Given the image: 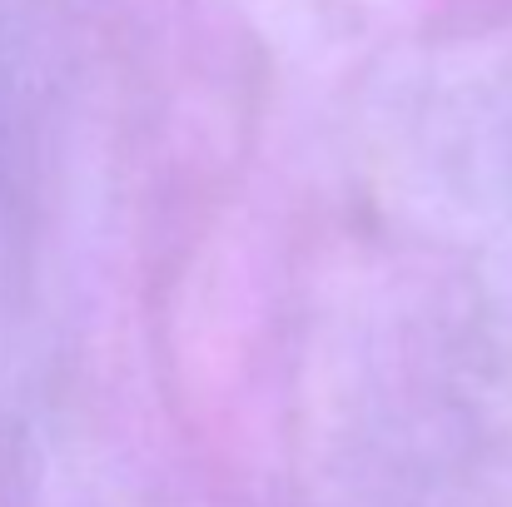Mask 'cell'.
<instances>
[]
</instances>
